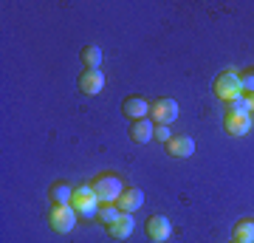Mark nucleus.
<instances>
[{
	"label": "nucleus",
	"mask_w": 254,
	"mask_h": 243,
	"mask_svg": "<svg viewBox=\"0 0 254 243\" xmlns=\"http://www.w3.org/2000/svg\"><path fill=\"white\" fill-rule=\"evenodd\" d=\"M119 215H122V209H119L116 204H102V207H99V212H96V218H99V221H102L105 226H110V224H113V221H116Z\"/></svg>",
	"instance_id": "obj_17"
},
{
	"label": "nucleus",
	"mask_w": 254,
	"mask_h": 243,
	"mask_svg": "<svg viewBox=\"0 0 254 243\" xmlns=\"http://www.w3.org/2000/svg\"><path fill=\"white\" fill-rule=\"evenodd\" d=\"M232 241H237V243H254V218H243V221H237L235 229H232Z\"/></svg>",
	"instance_id": "obj_14"
},
{
	"label": "nucleus",
	"mask_w": 254,
	"mask_h": 243,
	"mask_svg": "<svg viewBox=\"0 0 254 243\" xmlns=\"http://www.w3.org/2000/svg\"><path fill=\"white\" fill-rule=\"evenodd\" d=\"M82 63H85L88 71H99V65H102L99 45H85V48H82Z\"/></svg>",
	"instance_id": "obj_16"
},
{
	"label": "nucleus",
	"mask_w": 254,
	"mask_h": 243,
	"mask_svg": "<svg viewBox=\"0 0 254 243\" xmlns=\"http://www.w3.org/2000/svg\"><path fill=\"white\" fill-rule=\"evenodd\" d=\"M150 110H153V105H150L144 96H127V99L122 102V113H125L127 119H133V122L147 119L150 116Z\"/></svg>",
	"instance_id": "obj_7"
},
{
	"label": "nucleus",
	"mask_w": 254,
	"mask_h": 243,
	"mask_svg": "<svg viewBox=\"0 0 254 243\" xmlns=\"http://www.w3.org/2000/svg\"><path fill=\"white\" fill-rule=\"evenodd\" d=\"M76 221H79V215H76V209L71 204H54L51 212H48V226L60 235H68Z\"/></svg>",
	"instance_id": "obj_3"
},
{
	"label": "nucleus",
	"mask_w": 254,
	"mask_h": 243,
	"mask_svg": "<svg viewBox=\"0 0 254 243\" xmlns=\"http://www.w3.org/2000/svg\"><path fill=\"white\" fill-rule=\"evenodd\" d=\"M232 243H237V241H232Z\"/></svg>",
	"instance_id": "obj_22"
},
{
	"label": "nucleus",
	"mask_w": 254,
	"mask_h": 243,
	"mask_svg": "<svg viewBox=\"0 0 254 243\" xmlns=\"http://www.w3.org/2000/svg\"><path fill=\"white\" fill-rule=\"evenodd\" d=\"M71 207L76 209V215L82 218V221H91V218H96V212H99V198L93 195L91 187H76L73 189V201Z\"/></svg>",
	"instance_id": "obj_2"
},
{
	"label": "nucleus",
	"mask_w": 254,
	"mask_h": 243,
	"mask_svg": "<svg viewBox=\"0 0 254 243\" xmlns=\"http://www.w3.org/2000/svg\"><path fill=\"white\" fill-rule=\"evenodd\" d=\"M178 102L170 99V96H161V99L153 102V110H150V116H153L155 125H173L175 119H178Z\"/></svg>",
	"instance_id": "obj_5"
},
{
	"label": "nucleus",
	"mask_w": 254,
	"mask_h": 243,
	"mask_svg": "<svg viewBox=\"0 0 254 243\" xmlns=\"http://www.w3.org/2000/svg\"><path fill=\"white\" fill-rule=\"evenodd\" d=\"M223 127H226L229 136H246L252 130V116H249V113H246V116H240V113H226Z\"/></svg>",
	"instance_id": "obj_12"
},
{
	"label": "nucleus",
	"mask_w": 254,
	"mask_h": 243,
	"mask_svg": "<svg viewBox=\"0 0 254 243\" xmlns=\"http://www.w3.org/2000/svg\"><path fill=\"white\" fill-rule=\"evenodd\" d=\"M133 229H136V221H133V215L122 212V215H119L116 221L108 226V235H110V238H116V241H127V238L133 235Z\"/></svg>",
	"instance_id": "obj_9"
},
{
	"label": "nucleus",
	"mask_w": 254,
	"mask_h": 243,
	"mask_svg": "<svg viewBox=\"0 0 254 243\" xmlns=\"http://www.w3.org/2000/svg\"><path fill=\"white\" fill-rule=\"evenodd\" d=\"M48 198L54 201V204H71L73 201V187L65 184V181H57V184H51V189H48Z\"/></svg>",
	"instance_id": "obj_15"
},
{
	"label": "nucleus",
	"mask_w": 254,
	"mask_h": 243,
	"mask_svg": "<svg viewBox=\"0 0 254 243\" xmlns=\"http://www.w3.org/2000/svg\"><path fill=\"white\" fill-rule=\"evenodd\" d=\"M240 85H243L246 96H252V93H254V68H252V71H246V74H240Z\"/></svg>",
	"instance_id": "obj_19"
},
{
	"label": "nucleus",
	"mask_w": 254,
	"mask_h": 243,
	"mask_svg": "<svg viewBox=\"0 0 254 243\" xmlns=\"http://www.w3.org/2000/svg\"><path fill=\"white\" fill-rule=\"evenodd\" d=\"M155 139L161 144H167L170 139H173V133H170V125H155Z\"/></svg>",
	"instance_id": "obj_20"
},
{
	"label": "nucleus",
	"mask_w": 254,
	"mask_h": 243,
	"mask_svg": "<svg viewBox=\"0 0 254 243\" xmlns=\"http://www.w3.org/2000/svg\"><path fill=\"white\" fill-rule=\"evenodd\" d=\"M243 93V85H240V74L235 71H223L215 80V96L223 102H232L235 96H240Z\"/></svg>",
	"instance_id": "obj_4"
},
{
	"label": "nucleus",
	"mask_w": 254,
	"mask_h": 243,
	"mask_svg": "<svg viewBox=\"0 0 254 243\" xmlns=\"http://www.w3.org/2000/svg\"><path fill=\"white\" fill-rule=\"evenodd\" d=\"M91 189H93V195L99 198V204H116L119 195L125 192V187H122L119 175H110V172L99 175V178L91 184Z\"/></svg>",
	"instance_id": "obj_1"
},
{
	"label": "nucleus",
	"mask_w": 254,
	"mask_h": 243,
	"mask_svg": "<svg viewBox=\"0 0 254 243\" xmlns=\"http://www.w3.org/2000/svg\"><path fill=\"white\" fill-rule=\"evenodd\" d=\"M130 139H133L136 144H147L150 139H155V125L150 122V119L133 122V125H130Z\"/></svg>",
	"instance_id": "obj_13"
},
{
	"label": "nucleus",
	"mask_w": 254,
	"mask_h": 243,
	"mask_svg": "<svg viewBox=\"0 0 254 243\" xmlns=\"http://www.w3.org/2000/svg\"><path fill=\"white\" fill-rule=\"evenodd\" d=\"M167 153L173 156V159H190L195 153V142H192L190 136H173L167 142Z\"/></svg>",
	"instance_id": "obj_10"
},
{
	"label": "nucleus",
	"mask_w": 254,
	"mask_h": 243,
	"mask_svg": "<svg viewBox=\"0 0 254 243\" xmlns=\"http://www.w3.org/2000/svg\"><path fill=\"white\" fill-rule=\"evenodd\" d=\"M249 110H252V113H254V93H252V96H249Z\"/></svg>",
	"instance_id": "obj_21"
},
{
	"label": "nucleus",
	"mask_w": 254,
	"mask_h": 243,
	"mask_svg": "<svg viewBox=\"0 0 254 243\" xmlns=\"http://www.w3.org/2000/svg\"><path fill=\"white\" fill-rule=\"evenodd\" d=\"M141 204H144V192H141L138 187H127L116 201V207L122 209V212H127V215H133Z\"/></svg>",
	"instance_id": "obj_8"
},
{
	"label": "nucleus",
	"mask_w": 254,
	"mask_h": 243,
	"mask_svg": "<svg viewBox=\"0 0 254 243\" xmlns=\"http://www.w3.org/2000/svg\"><path fill=\"white\" fill-rule=\"evenodd\" d=\"M144 232L153 243H167L170 235H173V224H170V218H164V215H150Z\"/></svg>",
	"instance_id": "obj_6"
},
{
	"label": "nucleus",
	"mask_w": 254,
	"mask_h": 243,
	"mask_svg": "<svg viewBox=\"0 0 254 243\" xmlns=\"http://www.w3.org/2000/svg\"><path fill=\"white\" fill-rule=\"evenodd\" d=\"M102 88H105L102 71H85L79 77V90L85 93V96H96V93H102Z\"/></svg>",
	"instance_id": "obj_11"
},
{
	"label": "nucleus",
	"mask_w": 254,
	"mask_h": 243,
	"mask_svg": "<svg viewBox=\"0 0 254 243\" xmlns=\"http://www.w3.org/2000/svg\"><path fill=\"white\" fill-rule=\"evenodd\" d=\"M226 105H229L226 113H240V116H246V113H249V116H252V110H249V96H243V93H240V96H235L232 102H226Z\"/></svg>",
	"instance_id": "obj_18"
}]
</instances>
